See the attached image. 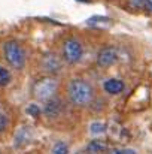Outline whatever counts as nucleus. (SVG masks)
I'll list each match as a JSON object with an SVG mask.
<instances>
[{"instance_id":"1","label":"nucleus","mask_w":152,"mask_h":154,"mask_svg":"<svg viewBox=\"0 0 152 154\" xmlns=\"http://www.w3.org/2000/svg\"><path fill=\"white\" fill-rule=\"evenodd\" d=\"M64 96H66V102L78 109L91 108L99 99L96 85L90 79L82 78V76L70 78L66 82Z\"/></svg>"},{"instance_id":"2","label":"nucleus","mask_w":152,"mask_h":154,"mask_svg":"<svg viewBox=\"0 0 152 154\" xmlns=\"http://www.w3.org/2000/svg\"><path fill=\"white\" fill-rule=\"evenodd\" d=\"M1 55L6 64L16 72H21L27 66V50L24 44L15 38H7L1 44Z\"/></svg>"},{"instance_id":"3","label":"nucleus","mask_w":152,"mask_h":154,"mask_svg":"<svg viewBox=\"0 0 152 154\" xmlns=\"http://www.w3.org/2000/svg\"><path fill=\"white\" fill-rule=\"evenodd\" d=\"M58 54L61 55L64 64H67V66H76L78 63L82 61V58L85 55V45H84L82 39L78 35L69 33V35H66L61 39Z\"/></svg>"},{"instance_id":"4","label":"nucleus","mask_w":152,"mask_h":154,"mask_svg":"<svg viewBox=\"0 0 152 154\" xmlns=\"http://www.w3.org/2000/svg\"><path fill=\"white\" fill-rule=\"evenodd\" d=\"M60 90V79L58 76L51 75H40L33 84H31V97L34 102L45 103L54 96L58 94Z\"/></svg>"},{"instance_id":"5","label":"nucleus","mask_w":152,"mask_h":154,"mask_svg":"<svg viewBox=\"0 0 152 154\" xmlns=\"http://www.w3.org/2000/svg\"><path fill=\"white\" fill-rule=\"evenodd\" d=\"M42 75H51V76H58L63 69H64V61L61 58V55L58 51H46L43 52V55L40 57L39 61Z\"/></svg>"},{"instance_id":"6","label":"nucleus","mask_w":152,"mask_h":154,"mask_svg":"<svg viewBox=\"0 0 152 154\" xmlns=\"http://www.w3.org/2000/svg\"><path fill=\"white\" fill-rule=\"evenodd\" d=\"M66 111V99H63L60 96V93L57 96H54L52 99H49L48 102L43 103V115L48 118V120H57L60 118Z\"/></svg>"},{"instance_id":"7","label":"nucleus","mask_w":152,"mask_h":154,"mask_svg":"<svg viewBox=\"0 0 152 154\" xmlns=\"http://www.w3.org/2000/svg\"><path fill=\"white\" fill-rule=\"evenodd\" d=\"M119 57V50L115 45H104L97 52V66L100 69H109L112 67Z\"/></svg>"},{"instance_id":"8","label":"nucleus","mask_w":152,"mask_h":154,"mask_svg":"<svg viewBox=\"0 0 152 154\" xmlns=\"http://www.w3.org/2000/svg\"><path fill=\"white\" fill-rule=\"evenodd\" d=\"M103 88H104V91L107 94L116 96V94H119V93L124 91L125 84H124V81H121L118 78H109V79H106L103 82Z\"/></svg>"},{"instance_id":"9","label":"nucleus","mask_w":152,"mask_h":154,"mask_svg":"<svg viewBox=\"0 0 152 154\" xmlns=\"http://www.w3.org/2000/svg\"><path fill=\"white\" fill-rule=\"evenodd\" d=\"M84 151H85V154H104L107 153V142L96 138V139H93L87 144Z\"/></svg>"},{"instance_id":"10","label":"nucleus","mask_w":152,"mask_h":154,"mask_svg":"<svg viewBox=\"0 0 152 154\" xmlns=\"http://www.w3.org/2000/svg\"><path fill=\"white\" fill-rule=\"evenodd\" d=\"M31 138H33V135H31V130L28 129V127H22L16 135H15V147L16 148H24L25 145H28L30 142H31Z\"/></svg>"},{"instance_id":"11","label":"nucleus","mask_w":152,"mask_h":154,"mask_svg":"<svg viewBox=\"0 0 152 154\" xmlns=\"http://www.w3.org/2000/svg\"><path fill=\"white\" fill-rule=\"evenodd\" d=\"M10 126V115L7 112V108L0 102V135L4 133Z\"/></svg>"},{"instance_id":"12","label":"nucleus","mask_w":152,"mask_h":154,"mask_svg":"<svg viewBox=\"0 0 152 154\" xmlns=\"http://www.w3.org/2000/svg\"><path fill=\"white\" fill-rule=\"evenodd\" d=\"M49 154H70V145L69 142L63 141V139H58L52 144L51 147Z\"/></svg>"},{"instance_id":"13","label":"nucleus","mask_w":152,"mask_h":154,"mask_svg":"<svg viewBox=\"0 0 152 154\" xmlns=\"http://www.w3.org/2000/svg\"><path fill=\"white\" fill-rule=\"evenodd\" d=\"M124 6L127 11H130L133 14H140V12H143L145 0H124Z\"/></svg>"},{"instance_id":"14","label":"nucleus","mask_w":152,"mask_h":154,"mask_svg":"<svg viewBox=\"0 0 152 154\" xmlns=\"http://www.w3.org/2000/svg\"><path fill=\"white\" fill-rule=\"evenodd\" d=\"M10 81H12V73H10V70H9L6 66L0 64V87H7V85L10 84Z\"/></svg>"},{"instance_id":"15","label":"nucleus","mask_w":152,"mask_h":154,"mask_svg":"<svg viewBox=\"0 0 152 154\" xmlns=\"http://www.w3.org/2000/svg\"><path fill=\"white\" fill-rule=\"evenodd\" d=\"M90 130H91V133H93V135H101V133H104L106 126H104L103 123H100V121H94V123L91 124Z\"/></svg>"},{"instance_id":"16","label":"nucleus","mask_w":152,"mask_h":154,"mask_svg":"<svg viewBox=\"0 0 152 154\" xmlns=\"http://www.w3.org/2000/svg\"><path fill=\"white\" fill-rule=\"evenodd\" d=\"M106 154H136V151L131 148H112Z\"/></svg>"},{"instance_id":"17","label":"nucleus","mask_w":152,"mask_h":154,"mask_svg":"<svg viewBox=\"0 0 152 154\" xmlns=\"http://www.w3.org/2000/svg\"><path fill=\"white\" fill-rule=\"evenodd\" d=\"M27 109H28V114H30V115H33V117H39V115H40V112H42V109L36 105V102L31 103Z\"/></svg>"},{"instance_id":"18","label":"nucleus","mask_w":152,"mask_h":154,"mask_svg":"<svg viewBox=\"0 0 152 154\" xmlns=\"http://www.w3.org/2000/svg\"><path fill=\"white\" fill-rule=\"evenodd\" d=\"M143 14L152 17V0H145V8H143Z\"/></svg>"},{"instance_id":"19","label":"nucleus","mask_w":152,"mask_h":154,"mask_svg":"<svg viewBox=\"0 0 152 154\" xmlns=\"http://www.w3.org/2000/svg\"><path fill=\"white\" fill-rule=\"evenodd\" d=\"M75 154H85V151H76Z\"/></svg>"},{"instance_id":"20","label":"nucleus","mask_w":152,"mask_h":154,"mask_svg":"<svg viewBox=\"0 0 152 154\" xmlns=\"http://www.w3.org/2000/svg\"><path fill=\"white\" fill-rule=\"evenodd\" d=\"M109 2H116V0H109Z\"/></svg>"},{"instance_id":"21","label":"nucleus","mask_w":152,"mask_h":154,"mask_svg":"<svg viewBox=\"0 0 152 154\" xmlns=\"http://www.w3.org/2000/svg\"><path fill=\"white\" fill-rule=\"evenodd\" d=\"M0 154H3V153H1V151H0Z\"/></svg>"}]
</instances>
